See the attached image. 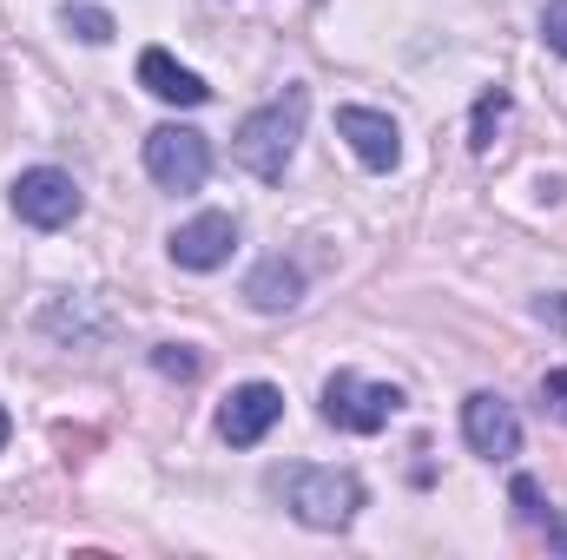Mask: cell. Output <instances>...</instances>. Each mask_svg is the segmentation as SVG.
Masks as SVG:
<instances>
[{"label": "cell", "mask_w": 567, "mask_h": 560, "mask_svg": "<svg viewBox=\"0 0 567 560\" xmlns=\"http://www.w3.org/2000/svg\"><path fill=\"white\" fill-rule=\"evenodd\" d=\"M212 172V139L192 126H152L145 133V178L158 191H198Z\"/></svg>", "instance_id": "cell-4"}, {"label": "cell", "mask_w": 567, "mask_h": 560, "mask_svg": "<svg viewBox=\"0 0 567 560\" xmlns=\"http://www.w3.org/2000/svg\"><path fill=\"white\" fill-rule=\"evenodd\" d=\"M303 113H310V93H303V86H284L278 100H265L258 113L238 120V133H231V158H238L251 178L278 185L284 172H290V158H297Z\"/></svg>", "instance_id": "cell-1"}, {"label": "cell", "mask_w": 567, "mask_h": 560, "mask_svg": "<svg viewBox=\"0 0 567 560\" xmlns=\"http://www.w3.org/2000/svg\"><path fill=\"white\" fill-rule=\"evenodd\" d=\"M278 495H284V508H290L303 528H317V535H343V528L357 521V508H363V481H357L350 468H323V462L284 468Z\"/></svg>", "instance_id": "cell-2"}, {"label": "cell", "mask_w": 567, "mask_h": 560, "mask_svg": "<svg viewBox=\"0 0 567 560\" xmlns=\"http://www.w3.org/2000/svg\"><path fill=\"white\" fill-rule=\"evenodd\" d=\"M165 251H172L178 271H218V265H231V251H238V218H231V211H198V218H185V225L165 238Z\"/></svg>", "instance_id": "cell-7"}, {"label": "cell", "mask_w": 567, "mask_h": 560, "mask_svg": "<svg viewBox=\"0 0 567 560\" xmlns=\"http://www.w3.org/2000/svg\"><path fill=\"white\" fill-rule=\"evenodd\" d=\"M502 120H508V93L495 86V93H482V100H475V126H468V145H475V152H488V145H495V133H502Z\"/></svg>", "instance_id": "cell-15"}, {"label": "cell", "mask_w": 567, "mask_h": 560, "mask_svg": "<svg viewBox=\"0 0 567 560\" xmlns=\"http://www.w3.org/2000/svg\"><path fill=\"white\" fill-rule=\"evenodd\" d=\"M7 435H13V422H7V409H0V448H7Z\"/></svg>", "instance_id": "cell-20"}, {"label": "cell", "mask_w": 567, "mask_h": 560, "mask_svg": "<svg viewBox=\"0 0 567 560\" xmlns=\"http://www.w3.org/2000/svg\"><path fill=\"white\" fill-rule=\"evenodd\" d=\"M297 297H303V271H297L290 258H265V265L245 278V303L265 310V317H284Z\"/></svg>", "instance_id": "cell-11"}, {"label": "cell", "mask_w": 567, "mask_h": 560, "mask_svg": "<svg viewBox=\"0 0 567 560\" xmlns=\"http://www.w3.org/2000/svg\"><path fill=\"white\" fill-rule=\"evenodd\" d=\"M462 442H468L482 462L522 455V416H515V403L495 396V390H475V396L462 403Z\"/></svg>", "instance_id": "cell-6"}, {"label": "cell", "mask_w": 567, "mask_h": 560, "mask_svg": "<svg viewBox=\"0 0 567 560\" xmlns=\"http://www.w3.org/2000/svg\"><path fill=\"white\" fill-rule=\"evenodd\" d=\"M140 86L152 100H165V106H205V100H212V86H205L192 66H178L165 46H145L140 53Z\"/></svg>", "instance_id": "cell-10"}, {"label": "cell", "mask_w": 567, "mask_h": 560, "mask_svg": "<svg viewBox=\"0 0 567 560\" xmlns=\"http://www.w3.org/2000/svg\"><path fill=\"white\" fill-rule=\"evenodd\" d=\"M80 205L86 198H80L73 172H60V165H27L13 178V218L33 225V231H66L80 218Z\"/></svg>", "instance_id": "cell-5"}, {"label": "cell", "mask_w": 567, "mask_h": 560, "mask_svg": "<svg viewBox=\"0 0 567 560\" xmlns=\"http://www.w3.org/2000/svg\"><path fill=\"white\" fill-rule=\"evenodd\" d=\"M396 409H403V390L396 383H370L357 370H337L323 383V422L343 428V435H377V428L396 422Z\"/></svg>", "instance_id": "cell-3"}, {"label": "cell", "mask_w": 567, "mask_h": 560, "mask_svg": "<svg viewBox=\"0 0 567 560\" xmlns=\"http://www.w3.org/2000/svg\"><path fill=\"white\" fill-rule=\"evenodd\" d=\"M542 40H548V53L567 60V0H548L542 7Z\"/></svg>", "instance_id": "cell-17"}, {"label": "cell", "mask_w": 567, "mask_h": 560, "mask_svg": "<svg viewBox=\"0 0 567 560\" xmlns=\"http://www.w3.org/2000/svg\"><path fill=\"white\" fill-rule=\"evenodd\" d=\"M60 20H66V33H73V40H86V46H106V40H113V13H106V7H93V0H73Z\"/></svg>", "instance_id": "cell-14"}, {"label": "cell", "mask_w": 567, "mask_h": 560, "mask_svg": "<svg viewBox=\"0 0 567 560\" xmlns=\"http://www.w3.org/2000/svg\"><path fill=\"white\" fill-rule=\"evenodd\" d=\"M542 403L567 416V370H548V376H542Z\"/></svg>", "instance_id": "cell-18"}, {"label": "cell", "mask_w": 567, "mask_h": 560, "mask_svg": "<svg viewBox=\"0 0 567 560\" xmlns=\"http://www.w3.org/2000/svg\"><path fill=\"white\" fill-rule=\"evenodd\" d=\"M535 310H542V323H561V330H567V297H542Z\"/></svg>", "instance_id": "cell-19"}, {"label": "cell", "mask_w": 567, "mask_h": 560, "mask_svg": "<svg viewBox=\"0 0 567 560\" xmlns=\"http://www.w3.org/2000/svg\"><path fill=\"white\" fill-rule=\"evenodd\" d=\"M515 508H522V521H528V528H542V535H548V548H555V554H567V521L548 515V501H542V481H535V475H515Z\"/></svg>", "instance_id": "cell-13"}, {"label": "cell", "mask_w": 567, "mask_h": 560, "mask_svg": "<svg viewBox=\"0 0 567 560\" xmlns=\"http://www.w3.org/2000/svg\"><path fill=\"white\" fill-rule=\"evenodd\" d=\"M284 416V390L278 383H238L231 396H225V409H218V435L231 442V448H258Z\"/></svg>", "instance_id": "cell-8"}, {"label": "cell", "mask_w": 567, "mask_h": 560, "mask_svg": "<svg viewBox=\"0 0 567 560\" xmlns=\"http://www.w3.org/2000/svg\"><path fill=\"white\" fill-rule=\"evenodd\" d=\"M40 330H47V336H60V343H93V336H106L113 323H106V310H93V317H86L80 303H53V310L40 317Z\"/></svg>", "instance_id": "cell-12"}, {"label": "cell", "mask_w": 567, "mask_h": 560, "mask_svg": "<svg viewBox=\"0 0 567 560\" xmlns=\"http://www.w3.org/2000/svg\"><path fill=\"white\" fill-rule=\"evenodd\" d=\"M337 139L370 172H396V158H403V126L390 113H377V106H337Z\"/></svg>", "instance_id": "cell-9"}, {"label": "cell", "mask_w": 567, "mask_h": 560, "mask_svg": "<svg viewBox=\"0 0 567 560\" xmlns=\"http://www.w3.org/2000/svg\"><path fill=\"white\" fill-rule=\"evenodd\" d=\"M152 370H158V376H178V383H198L205 356H198L192 343H158V350H152Z\"/></svg>", "instance_id": "cell-16"}]
</instances>
